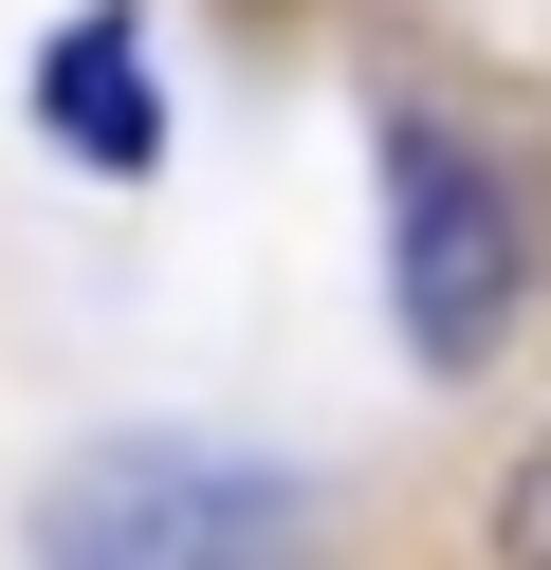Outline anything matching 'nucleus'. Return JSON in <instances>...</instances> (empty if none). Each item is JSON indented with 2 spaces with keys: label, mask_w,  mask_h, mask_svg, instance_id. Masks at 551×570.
Here are the masks:
<instances>
[{
  "label": "nucleus",
  "mask_w": 551,
  "mask_h": 570,
  "mask_svg": "<svg viewBox=\"0 0 551 570\" xmlns=\"http://www.w3.org/2000/svg\"><path fill=\"white\" fill-rule=\"evenodd\" d=\"M514 185L460 148L441 111H386V295H404V350L423 368H478L514 332Z\"/></svg>",
  "instance_id": "f257e3e1"
},
{
  "label": "nucleus",
  "mask_w": 551,
  "mask_h": 570,
  "mask_svg": "<svg viewBox=\"0 0 551 570\" xmlns=\"http://www.w3.org/2000/svg\"><path fill=\"white\" fill-rule=\"evenodd\" d=\"M294 552V479L257 460H184V442H110L56 479L37 570H276Z\"/></svg>",
  "instance_id": "f03ea898"
},
{
  "label": "nucleus",
  "mask_w": 551,
  "mask_h": 570,
  "mask_svg": "<svg viewBox=\"0 0 551 570\" xmlns=\"http://www.w3.org/2000/svg\"><path fill=\"white\" fill-rule=\"evenodd\" d=\"M37 129H56L92 185H147V166H166V111H147V38L110 19V0L37 38Z\"/></svg>",
  "instance_id": "7ed1b4c3"
},
{
  "label": "nucleus",
  "mask_w": 551,
  "mask_h": 570,
  "mask_svg": "<svg viewBox=\"0 0 551 570\" xmlns=\"http://www.w3.org/2000/svg\"><path fill=\"white\" fill-rule=\"evenodd\" d=\"M496 570H551V423H533V460L496 479Z\"/></svg>",
  "instance_id": "20e7f679"
}]
</instances>
